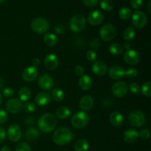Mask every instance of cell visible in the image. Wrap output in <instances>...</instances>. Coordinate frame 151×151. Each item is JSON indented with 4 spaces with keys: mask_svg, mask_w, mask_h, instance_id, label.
I'll return each instance as SVG.
<instances>
[{
    "mask_svg": "<svg viewBox=\"0 0 151 151\" xmlns=\"http://www.w3.org/2000/svg\"><path fill=\"white\" fill-rule=\"evenodd\" d=\"M151 83L150 81H147L142 85L141 88L142 94L144 96L150 97L151 96Z\"/></svg>",
    "mask_w": 151,
    "mask_h": 151,
    "instance_id": "obj_34",
    "label": "cell"
},
{
    "mask_svg": "<svg viewBox=\"0 0 151 151\" xmlns=\"http://www.w3.org/2000/svg\"><path fill=\"white\" fill-rule=\"evenodd\" d=\"M55 32L58 34H61L63 32H64L65 27L63 26H62V25H57L55 27Z\"/></svg>",
    "mask_w": 151,
    "mask_h": 151,
    "instance_id": "obj_50",
    "label": "cell"
},
{
    "mask_svg": "<svg viewBox=\"0 0 151 151\" xmlns=\"http://www.w3.org/2000/svg\"><path fill=\"white\" fill-rule=\"evenodd\" d=\"M24 123L25 125H29V126L34 125V123H35V119H34L33 116H27L24 119Z\"/></svg>",
    "mask_w": 151,
    "mask_h": 151,
    "instance_id": "obj_48",
    "label": "cell"
},
{
    "mask_svg": "<svg viewBox=\"0 0 151 151\" xmlns=\"http://www.w3.org/2000/svg\"><path fill=\"white\" fill-rule=\"evenodd\" d=\"M4 81H3V79L1 78H0V89H1V88L4 87Z\"/></svg>",
    "mask_w": 151,
    "mask_h": 151,
    "instance_id": "obj_54",
    "label": "cell"
},
{
    "mask_svg": "<svg viewBox=\"0 0 151 151\" xmlns=\"http://www.w3.org/2000/svg\"><path fill=\"white\" fill-rule=\"evenodd\" d=\"M123 35V38L125 41H131V40L134 39V37H135L136 31L134 28L131 27H129L126 28V29L124 30L123 35Z\"/></svg>",
    "mask_w": 151,
    "mask_h": 151,
    "instance_id": "obj_31",
    "label": "cell"
},
{
    "mask_svg": "<svg viewBox=\"0 0 151 151\" xmlns=\"http://www.w3.org/2000/svg\"><path fill=\"white\" fill-rule=\"evenodd\" d=\"M128 122L133 127H141L144 125L146 122L145 115L140 110L132 111L128 115Z\"/></svg>",
    "mask_w": 151,
    "mask_h": 151,
    "instance_id": "obj_5",
    "label": "cell"
},
{
    "mask_svg": "<svg viewBox=\"0 0 151 151\" xmlns=\"http://www.w3.org/2000/svg\"><path fill=\"white\" fill-rule=\"evenodd\" d=\"M88 122H89V116L88 114L83 111H78V113L74 114L71 119L72 126L78 129L85 128L88 125Z\"/></svg>",
    "mask_w": 151,
    "mask_h": 151,
    "instance_id": "obj_4",
    "label": "cell"
},
{
    "mask_svg": "<svg viewBox=\"0 0 151 151\" xmlns=\"http://www.w3.org/2000/svg\"><path fill=\"white\" fill-rule=\"evenodd\" d=\"M1 103H2V95L0 94V106L1 105Z\"/></svg>",
    "mask_w": 151,
    "mask_h": 151,
    "instance_id": "obj_56",
    "label": "cell"
},
{
    "mask_svg": "<svg viewBox=\"0 0 151 151\" xmlns=\"http://www.w3.org/2000/svg\"><path fill=\"white\" fill-rule=\"evenodd\" d=\"M123 116L119 111H113L109 116L110 123L115 127L120 126L123 122Z\"/></svg>",
    "mask_w": 151,
    "mask_h": 151,
    "instance_id": "obj_23",
    "label": "cell"
},
{
    "mask_svg": "<svg viewBox=\"0 0 151 151\" xmlns=\"http://www.w3.org/2000/svg\"><path fill=\"white\" fill-rule=\"evenodd\" d=\"M109 75L112 80H115V81L120 80L125 76V70L120 66L115 65V66L111 67Z\"/></svg>",
    "mask_w": 151,
    "mask_h": 151,
    "instance_id": "obj_20",
    "label": "cell"
},
{
    "mask_svg": "<svg viewBox=\"0 0 151 151\" xmlns=\"http://www.w3.org/2000/svg\"><path fill=\"white\" fill-rule=\"evenodd\" d=\"M89 47L92 50H98L100 47V42L97 38H94L89 42Z\"/></svg>",
    "mask_w": 151,
    "mask_h": 151,
    "instance_id": "obj_39",
    "label": "cell"
},
{
    "mask_svg": "<svg viewBox=\"0 0 151 151\" xmlns=\"http://www.w3.org/2000/svg\"><path fill=\"white\" fill-rule=\"evenodd\" d=\"M83 3L85 4L86 7H93L96 6L98 2V0H82Z\"/></svg>",
    "mask_w": 151,
    "mask_h": 151,
    "instance_id": "obj_45",
    "label": "cell"
},
{
    "mask_svg": "<svg viewBox=\"0 0 151 151\" xmlns=\"http://www.w3.org/2000/svg\"><path fill=\"white\" fill-rule=\"evenodd\" d=\"M109 50L111 54L114 55H119L123 52L122 46L118 43H114V44H111Z\"/></svg>",
    "mask_w": 151,
    "mask_h": 151,
    "instance_id": "obj_29",
    "label": "cell"
},
{
    "mask_svg": "<svg viewBox=\"0 0 151 151\" xmlns=\"http://www.w3.org/2000/svg\"><path fill=\"white\" fill-rule=\"evenodd\" d=\"M93 81L92 79L88 75H83L80 77L78 81V86L83 91H88L92 87Z\"/></svg>",
    "mask_w": 151,
    "mask_h": 151,
    "instance_id": "obj_21",
    "label": "cell"
},
{
    "mask_svg": "<svg viewBox=\"0 0 151 151\" xmlns=\"http://www.w3.org/2000/svg\"><path fill=\"white\" fill-rule=\"evenodd\" d=\"M139 139V133L134 129H128L124 132V141L127 143H134Z\"/></svg>",
    "mask_w": 151,
    "mask_h": 151,
    "instance_id": "obj_22",
    "label": "cell"
},
{
    "mask_svg": "<svg viewBox=\"0 0 151 151\" xmlns=\"http://www.w3.org/2000/svg\"><path fill=\"white\" fill-rule=\"evenodd\" d=\"M117 31L114 25L111 24H106L103 25L100 29V35L102 40L105 41H109L114 39L116 36Z\"/></svg>",
    "mask_w": 151,
    "mask_h": 151,
    "instance_id": "obj_7",
    "label": "cell"
},
{
    "mask_svg": "<svg viewBox=\"0 0 151 151\" xmlns=\"http://www.w3.org/2000/svg\"><path fill=\"white\" fill-rule=\"evenodd\" d=\"M30 27L32 30L36 33L43 34L47 32L50 29V22L47 19L38 17L31 22Z\"/></svg>",
    "mask_w": 151,
    "mask_h": 151,
    "instance_id": "obj_3",
    "label": "cell"
},
{
    "mask_svg": "<svg viewBox=\"0 0 151 151\" xmlns=\"http://www.w3.org/2000/svg\"><path fill=\"white\" fill-rule=\"evenodd\" d=\"M38 75V70L33 66H29L24 69L22 72V78L28 83H32L35 81Z\"/></svg>",
    "mask_w": 151,
    "mask_h": 151,
    "instance_id": "obj_14",
    "label": "cell"
},
{
    "mask_svg": "<svg viewBox=\"0 0 151 151\" xmlns=\"http://www.w3.org/2000/svg\"><path fill=\"white\" fill-rule=\"evenodd\" d=\"M124 60L127 64L134 66L139 63L140 55L137 51L134 50H128L125 51L123 55Z\"/></svg>",
    "mask_w": 151,
    "mask_h": 151,
    "instance_id": "obj_10",
    "label": "cell"
},
{
    "mask_svg": "<svg viewBox=\"0 0 151 151\" xmlns=\"http://www.w3.org/2000/svg\"><path fill=\"white\" fill-rule=\"evenodd\" d=\"M56 115L58 118L62 119H67L71 115V111L69 108L66 106H60L56 109Z\"/></svg>",
    "mask_w": 151,
    "mask_h": 151,
    "instance_id": "obj_26",
    "label": "cell"
},
{
    "mask_svg": "<svg viewBox=\"0 0 151 151\" xmlns=\"http://www.w3.org/2000/svg\"><path fill=\"white\" fill-rule=\"evenodd\" d=\"M91 70L95 75L103 76L107 72V65L101 60H95L91 66Z\"/></svg>",
    "mask_w": 151,
    "mask_h": 151,
    "instance_id": "obj_17",
    "label": "cell"
},
{
    "mask_svg": "<svg viewBox=\"0 0 151 151\" xmlns=\"http://www.w3.org/2000/svg\"><path fill=\"white\" fill-rule=\"evenodd\" d=\"M142 0H131V7L136 10L141 8L142 6Z\"/></svg>",
    "mask_w": 151,
    "mask_h": 151,
    "instance_id": "obj_42",
    "label": "cell"
},
{
    "mask_svg": "<svg viewBox=\"0 0 151 151\" xmlns=\"http://www.w3.org/2000/svg\"><path fill=\"white\" fill-rule=\"evenodd\" d=\"M7 134L10 141L13 142H16L19 141L22 137V130L19 125L16 124H13L9 126Z\"/></svg>",
    "mask_w": 151,
    "mask_h": 151,
    "instance_id": "obj_12",
    "label": "cell"
},
{
    "mask_svg": "<svg viewBox=\"0 0 151 151\" xmlns=\"http://www.w3.org/2000/svg\"><path fill=\"white\" fill-rule=\"evenodd\" d=\"M22 102L20 101L18 99H10L6 103V109H7V111L10 114H18L21 111V110L22 109Z\"/></svg>",
    "mask_w": 151,
    "mask_h": 151,
    "instance_id": "obj_13",
    "label": "cell"
},
{
    "mask_svg": "<svg viewBox=\"0 0 151 151\" xmlns=\"http://www.w3.org/2000/svg\"><path fill=\"white\" fill-rule=\"evenodd\" d=\"M18 94H19V97L20 99L21 102H27L31 98V96H32L30 89L26 86L22 87L19 90Z\"/></svg>",
    "mask_w": 151,
    "mask_h": 151,
    "instance_id": "obj_25",
    "label": "cell"
},
{
    "mask_svg": "<svg viewBox=\"0 0 151 151\" xmlns=\"http://www.w3.org/2000/svg\"><path fill=\"white\" fill-rule=\"evenodd\" d=\"M112 94L116 97H123L128 94V86L124 81L116 82L111 88Z\"/></svg>",
    "mask_w": 151,
    "mask_h": 151,
    "instance_id": "obj_9",
    "label": "cell"
},
{
    "mask_svg": "<svg viewBox=\"0 0 151 151\" xmlns=\"http://www.w3.org/2000/svg\"><path fill=\"white\" fill-rule=\"evenodd\" d=\"M44 41L48 47H54L57 44V36L53 33H47L44 36Z\"/></svg>",
    "mask_w": 151,
    "mask_h": 151,
    "instance_id": "obj_27",
    "label": "cell"
},
{
    "mask_svg": "<svg viewBox=\"0 0 151 151\" xmlns=\"http://www.w3.org/2000/svg\"><path fill=\"white\" fill-rule=\"evenodd\" d=\"M103 19H104V16L100 10H94L91 12L87 18L88 22L92 26H97L100 24Z\"/></svg>",
    "mask_w": 151,
    "mask_h": 151,
    "instance_id": "obj_15",
    "label": "cell"
},
{
    "mask_svg": "<svg viewBox=\"0 0 151 151\" xmlns=\"http://www.w3.org/2000/svg\"><path fill=\"white\" fill-rule=\"evenodd\" d=\"M57 125V119L52 114L47 113L43 114L38 121V127L40 131L44 133L52 132Z\"/></svg>",
    "mask_w": 151,
    "mask_h": 151,
    "instance_id": "obj_2",
    "label": "cell"
},
{
    "mask_svg": "<svg viewBox=\"0 0 151 151\" xmlns=\"http://www.w3.org/2000/svg\"><path fill=\"white\" fill-rule=\"evenodd\" d=\"M40 63H41V61H40L39 59L37 58H35L32 59V66H33V67L36 68L37 66H39Z\"/></svg>",
    "mask_w": 151,
    "mask_h": 151,
    "instance_id": "obj_51",
    "label": "cell"
},
{
    "mask_svg": "<svg viewBox=\"0 0 151 151\" xmlns=\"http://www.w3.org/2000/svg\"><path fill=\"white\" fill-rule=\"evenodd\" d=\"M52 98L57 102H60L64 98V92L62 90L55 88L52 91Z\"/></svg>",
    "mask_w": 151,
    "mask_h": 151,
    "instance_id": "obj_32",
    "label": "cell"
},
{
    "mask_svg": "<svg viewBox=\"0 0 151 151\" xmlns=\"http://www.w3.org/2000/svg\"><path fill=\"white\" fill-rule=\"evenodd\" d=\"M7 118H8V116H7V112L2 109H0V125L5 123L7 120Z\"/></svg>",
    "mask_w": 151,
    "mask_h": 151,
    "instance_id": "obj_43",
    "label": "cell"
},
{
    "mask_svg": "<svg viewBox=\"0 0 151 151\" xmlns=\"http://www.w3.org/2000/svg\"><path fill=\"white\" fill-rule=\"evenodd\" d=\"M130 47H131V44H130V43L128 41H125L123 44V45H122V48L125 49L126 50H130Z\"/></svg>",
    "mask_w": 151,
    "mask_h": 151,
    "instance_id": "obj_52",
    "label": "cell"
},
{
    "mask_svg": "<svg viewBox=\"0 0 151 151\" xmlns=\"http://www.w3.org/2000/svg\"><path fill=\"white\" fill-rule=\"evenodd\" d=\"M86 58L88 59V61L94 62L96 60V59H97V54L93 50H89L86 53Z\"/></svg>",
    "mask_w": 151,
    "mask_h": 151,
    "instance_id": "obj_41",
    "label": "cell"
},
{
    "mask_svg": "<svg viewBox=\"0 0 151 151\" xmlns=\"http://www.w3.org/2000/svg\"><path fill=\"white\" fill-rule=\"evenodd\" d=\"M137 75H138V71L134 68H130V69H128L126 71H125V76H126L129 79L137 78Z\"/></svg>",
    "mask_w": 151,
    "mask_h": 151,
    "instance_id": "obj_37",
    "label": "cell"
},
{
    "mask_svg": "<svg viewBox=\"0 0 151 151\" xmlns=\"http://www.w3.org/2000/svg\"><path fill=\"white\" fill-rule=\"evenodd\" d=\"M130 91L134 94H138L140 91V87L139 84L137 83H132L129 86Z\"/></svg>",
    "mask_w": 151,
    "mask_h": 151,
    "instance_id": "obj_40",
    "label": "cell"
},
{
    "mask_svg": "<svg viewBox=\"0 0 151 151\" xmlns=\"http://www.w3.org/2000/svg\"><path fill=\"white\" fill-rule=\"evenodd\" d=\"M84 72H85V71H84V68L82 66H81V65L76 66V67H75V72L78 76L81 77L82 75H83Z\"/></svg>",
    "mask_w": 151,
    "mask_h": 151,
    "instance_id": "obj_46",
    "label": "cell"
},
{
    "mask_svg": "<svg viewBox=\"0 0 151 151\" xmlns=\"http://www.w3.org/2000/svg\"><path fill=\"white\" fill-rule=\"evenodd\" d=\"M0 151H11V149L8 146H4V147H1Z\"/></svg>",
    "mask_w": 151,
    "mask_h": 151,
    "instance_id": "obj_53",
    "label": "cell"
},
{
    "mask_svg": "<svg viewBox=\"0 0 151 151\" xmlns=\"http://www.w3.org/2000/svg\"><path fill=\"white\" fill-rule=\"evenodd\" d=\"M6 138V131L3 127L0 126V144L2 143L5 140Z\"/></svg>",
    "mask_w": 151,
    "mask_h": 151,
    "instance_id": "obj_49",
    "label": "cell"
},
{
    "mask_svg": "<svg viewBox=\"0 0 151 151\" xmlns=\"http://www.w3.org/2000/svg\"><path fill=\"white\" fill-rule=\"evenodd\" d=\"M16 151H31V147L28 143L22 142L16 145Z\"/></svg>",
    "mask_w": 151,
    "mask_h": 151,
    "instance_id": "obj_36",
    "label": "cell"
},
{
    "mask_svg": "<svg viewBox=\"0 0 151 151\" xmlns=\"http://www.w3.org/2000/svg\"><path fill=\"white\" fill-rule=\"evenodd\" d=\"M100 7L105 11H111L114 9V4L111 0H101Z\"/></svg>",
    "mask_w": 151,
    "mask_h": 151,
    "instance_id": "obj_33",
    "label": "cell"
},
{
    "mask_svg": "<svg viewBox=\"0 0 151 151\" xmlns=\"http://www.w3.org/2000/svg\"><path fill=\"white\" fill-rule=\"evenodd\" d=\"M40 134L35 128H29L25 132L24 137L27 141L35 142L39 138Z\"/></svg>",
    "mask_w": 151,
    "mask_h": 151,
    "instance_id": "obj_24",
    "label": "cell"
},
{
    "mask_svg": "<svg viewBox=\"0 0 151 151\" xmlns=\"http://www.w3.org/2000/svg\"><path fill=\"white\" fill-rule=\"evenodd\" d=\"M59 60L57 56L54 54H50L46 56L44 58V66L47 68L48 70L54 71L58 66Z\"/></svg>",
    "mask_w": 151,
    "mask_h": 151,
    "instance_id": "obj_16",
    "label": "cell"
},
{
    "mask_svg": "<svg viewBox=\"0 0 151 151\" xmlns=\"http://www.w3.org/2000/svg\"><path fill=\"white\" fill-rule=\"evenodd\" d=\"M4 1H5V0H0V3H2V2H4Z\"/></svg>",
    "mask_w": 151,
    "mask_h": 151,
    "instance_id": "obj_57",
    "label": "cell"
},
{
    "mask_svg": "<svg viewBox=\"0 0 151 151\" xmlns=\"http://www.w3.org/2000/svg\"><path fill=\"white\" fill-rule=\"evenodd\" d=\"M51 100V96L46 91H41L37 94L35 97V102L38 106L44 107L48 105Z\"/></svg>",
    "mask_w": 151,
    "mask_h": 151,
    "instance_id": "obj_19",
    "label": "cell"
},
{
    "mask_svg": "<svg viewBox=\"0 0 151 151\" xmlns=\"http://www.w3.org/2000/svg\"><path fill=\"white\" fill-rule=\"evenodd\" d=\"M74 147L76 151H87L89 148V144L86 139H79L75 142Z\"/></svg>",
    "mask_w": 151,
    "mask_h": 151,
    "instance_id": "obj_28",
    "label": "cell"
},
{
    "mask_svg": "<svg viewBox=\"0 0 151 151\" xmlns=\"http://www.w3.org/2000/svg\"><path fill=\"white\" fill-rule=\"evenodd\" d=\"M150 4H151V1H149L148 4H147V10H148L149 13H151V10H150Z\"/></svg>",
    "mask_w": 151,
    "mask_h": 151,
    "instance_id": "obj_55",
    "label": "cell"
},
{
    "mask_svg": "<svg viewBox=\"0 0 151 151\" xmlns=\"http://www.w3.org/2000/svg\"><path fill=\"white\" fill-rule=\"evenodd\" d=\"M132 15V11L128 7H123L119 10V16L122 20H127L130 19Z\"/></svg>",
    "mask_w": 151,
    "mask_h": 151,
    "instance_id": "obj_30",
    "label": "cell"
},
{
    "mask_svg": "<svg viewBox=\"0 0 151 151\" xmlns=\"http://www.w3.org/2000/svg\"><path fill=\"white\" fill-rule=\"evenodd\" d=\"M74 138V134L69 128L60 127L55 130L53 134V142L58 145H65L71 142Z\"/></svg>",
    "mask_w": 151,
    "mask_h": 151,
    "instance_id": "obj_1",
    "label": "cell"
},
{
    "mask_svg": "<svg viewBox=\"0 0 151 151\" xmlns=\"http://www.w3.org/2000/svg\"><path fill=\"white\" fill-rule=\"evenodd\" d=\"M112 100L110 98H105L102 100V106L105 108H110L112 106Z\"/></svg>",
    "mask_w": 151,
    "mask_h": 151,
    "instance_id": "obj_47",
    "label": "cell"
},
{
    "mask_svg": "<svg viewBox=\"0 0 151 151\" xmlns=\"http://www.w3.org/2000/svg\"><path fill=\"white\" fill-rule=\"evenodd\" d=\"M147 16L143 11L137 10L131 15L132 24L138 29L144 27L147 24Z\"/></svg>",
    "mask_w": 151,
    "mask_h": 151,
    "instance_id": "obj_8",
    "label": "cell"
},
{
    "mask_svg": "<svg viewBox=\"0 0 151 151\" xmlns=\"http://www.w3.org/2000/svg\"><path fill=\"white\" fill-rule=\"evenodd\" d=\"M22 109L26 113L31 114L35 111V109H36V106H35V103H32V102H27L24 105H23Z\"/></svg>",
    "mask_w": 151,
    "mask_h": 151,
    "instance_id": "obj_35",
    "label": "cell"
},
{
    "mask_svg": "<svg viewBox=\"0 0 151 151\" xmlns=\"http://www.w3.org/2000/svg\"><path fill=\"white\" fill-rule=\"evenodd\" d=\"M94 98L91 96L84 95L80 100L79 106L83 111H88L92 109L94 106Z\"/></svg>",
    "mask_w": 151,
    "mask_h": 151,
    "instance_id": "obj_18",
    "label": "cell"
},
{
    "mask_svg": "<svg viewBox=\"0 0 151 151\" xmlns=\"http://www.w3.org/2000/svg\"><path fill=\"white\" fill-rule=\"evenodd\" d=\"M86 21L85 17L81 14H77L72 16L69 22V27L74 32H79L83 30L86 27Z\"/></svg>",
    "mask_w": 151,
    "mask_h": 151,
    "instance_id": "obj_6",
    "label": "cell"
},
{
    "mask_svg": "<svg viewBox=\"0 0 151 151\" xmlns=\"http://www.w3.org/2000/svg\"><path fill=\"white\" fill-rule=\"evenodd\" d=\"M150 132L149 130L147 129H143L139 133V137L143 140H147L150 138Z\"/></svg>",
    "mask_w": 151,
    "mask_h": 151,
    "instance_id": "obj_38",
    "label": "cell"
},
{
    "mask_svg": "<svg viewBox=\"0 0 151 151\" xmlns=\"http://www.w3.org/2000/svg\"><path fill=\"white\" fill-rule=\"evenodd\" d=\"M38 84L41 89L44 91H49L54 86V81L49 74H43L39 77Z\"/></svg>",
    "mask_w": 151,
    "mask_h": 151,
    "instance_id": "obj_11",
    "label": "cell"
},
{
    "mask_svg": "<svg viewBox=\"0 0 151 151\" xmlns=\"http://www.w3.org/2000/svg\"><path fill=\"white\" fill-rule=\"evenodd\" d=\"M13 94H14V90L10 87H7L3 90V95L5 97L9 98V97H11L12 96H13Z\"/></svg>",
    "mask_w": 151,
    "mask_h": 151,
    "instance_id": "obj_44",
    "label": "cell"
}]
</instances>
